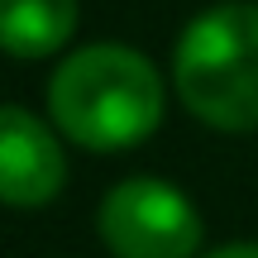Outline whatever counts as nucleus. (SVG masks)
<instances>
[{
    "instance_id": "nucleus-1",
    "label": "nucleus",
    "mask_w": 258,
    "mask_h": 258,
    "mask_svg": "<svg viewBox=\"0 0 258 258\" xmlns=\"http://www.w3.org/2000/svg\"><path fill=\"white\" fill-rule=\"evenodd\" d=\"M167 110L163 72L139 48L86 43L67 53L48 77V115L77 148L124 153L153 139Z\"/></svg>"
},
{
    "instance_id": "nucleus-4",
    "label": "nucleus",
    "mask_w": 258,
    "mask_h": 258,
    "mask_svg": "<svg viewBox=\"0 0 258 258\" xmlns=\"http://www.w3.org/2000/svg\"><path fill=\"white\" fill-rule=\"evenodd\" d=\"M67 182V153L57 129L24 105L0 101V206L38 211Z\"/></svg>"
},
{
    "instance_id": "nucleus-2",
    "label": "nucleus",
    "mask_w": 258,
    "mask_h": 258,
    "mask_svg": "<svg viewBox=\"0 0 258 258\" xmlns=\"http://www.w3.org/2000/svg\"><path fill=\"white\" fill-rule=\"evenodd\" d=\"M172 91L220 134L258 129V5L225 0L182 29L172 48Z\"/></svg>"
},
{
    "instance_id": "nucleus-5",
    "label": "nucleus",
    "mask_w": 258,
    "mask_h": 258,
    "mask_svg": "<svg viewBox=\"0 0 258 258\" xmlns=\"http://www.w3.org/2000/svg\"><path fill=\"white\" fill-rule=\"evenodd\" d=\"M77 34V0H0V53L19 62L53 57Z\"/></svg>"
},
{
    "instance_id": "nucleus-6",
    "label": "nucleus",
    "mask_w": 258,
    "mask_h": 258,
    "mask_svg": "<svg viewBox=\"0 0 258 258\" xmlns=\"http://www.w3.org/2000/svg\"><path fill=\"white\" fill-rule=\"evenodd\" d=\"M206 258H258V244H249V239L244 244H220V249H211Z\"/></svg>"
},
{
    "instance_id": "nucleus-3",
    "label": "nucleus",
    "mask_w": 258,
    "mask_h": 258,
    "mask_svg": "<svg viewBox=\"0 0 258 258\" xmlns=\"http://www.w3.org/2000/svg\"><path fill=\"white\" fill-rule=\"evenodd\" d=\"M96 234L115 258H191L201 253L206 225L191 196L158 177H124L96 211Z\"/></svg>"
}]
</instances>
